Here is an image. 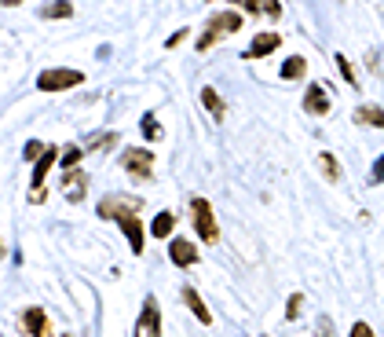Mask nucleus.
<instances>
[{
	"label": "nucleus",
	"mask_w": 384,
	"mask_h": 337,
	"mask_svg": "<svg viewBox=\"0 0 384 337\" xmlns=\"http://www.w3.org/2000/svg\"><path fill=\"white\" fill-rule=\"evenodd\" d=\"M304 70H307L304 55H290V59L282 62V77H285V81H296V77H304Z\"/></svg>",
	"instance_id": "dca6fc26"
},
{
	"label": "nucleus",
	"mask_w": 384,
	"mask_h": 337,
	"mask_svg": "<svg viewBox=\"0 0 384 337\" xmlns=\"http://www.w3.org/2000/svg\"><path fill=\"white\" fill-rule=\"evenodd\" d=\"M183 304L198 315V323H201V326H209V323H212V312L205 308V301L198 297V290H194V286H183Z\"/></svg>",
	"instance_id": "f8f14e48"
},
{
	"label": "nucleus",
	"mask_w": 384,
	"mask_h": 337,
	"mask_svg": "<svg viewBox=\"0 0 384 337\" xmlns=\"http://www.w3.org/2000/svg\"><path fill=\"white\" fill-rule=\"evenodd\" d=\"M44 151H48L44 143H26V151H23V154L29 158V162H34V158H37V154H44Z\"/></svg>",
	"instance_id": "c85d7f7f"
},
{
	"label": "nucleus",
	"mask_w": 384,
	"mask_h": 337,
	"mask_svg": "<svg viewBox=\"0 0 384 337\" xmlns=\"http://www.w3.org/2000/svg\"><path fill=\"white\" fill-rule=\"evenodd\" d=\"M172 224H176L172 213H157L154 224H151V235H154V238H168V235H172Z\"/></svg>",
	"instance_id": "f3484780"
},
{
	"label": "nucleus",
	"mask_w": 384,
	"mask_h": 337,
	"mask_svg": "<svg viewBox=\"0 0 384 337\" xmlns=\"http://www.w3.org/2000/svg\"><path fill=\"white\" fill-rule=\"evenodd\" d=\"M315 337H337V330H333V319H318V326H315Z\"/></svg>",
	"instance_id": "bb28decb"
},
{
	"label": "nucleus",
	"mask_w": 384,
	"mask_h": 337,
	"mask_svg": "<svg viewBox=\"0 0 384 337\" xmlns=\"http://www.w3.org/2000/svg\"><path fill=\"white\" fill-rule=\"evenodd\" d=\"M8 4H12V8H15V4H23V0H4V8H8Z\"/></svg>",
	"instance_id": "72a5a7b5"
},
{
	"label": "nucleus",
	"mask_w": 384,
	"mask_h": 337,
	"mask_svg": "<svg viewBox=\"0 0 384 337\" xmlns=\"http://www.w3.org/2000/svg\"><path fill=\"white\" fill-rule=\"evenodd\" d=\"M245 8L249 12H264V0H245Z\"/></svg>",
	"instance_id": "473e14b6"
},
{
	"label": "nucleus",
	"mask_w": 384,
	"mask_h": 337,
	"mask_svg": "<svg viewBox=\"0 0 384 337\" xmlns=\"http://www.w3.org/2000/svg\"><path fill=\"white\" fill-rule=\"evenodd\" d=\"M117 227L125 231V238H128V246H132V253H143V242H146V235H143V224L136 220V213L121 216V220H117Z\"/></svg>",
	"instance_id": "6e6552de"
},
{
	"label": "nucleus",
	"mask_w": 384,
	"mask_h": 337,
	"mask_svg": "<svg viewBox=\"0 0 384 337\" xmlns=\"http://www.w3.org/2000/svg\"><path fill=\"white\" fill-rule=\"evenodd\" d=\"M77 162H81V151H77V147H66V154H62V168H77Z\"/></svg>",
	"instance_id": "a878e982"
},
{
	"label": "nucleus",
	"mask_w": 384,
	"mask_h": 337,
	"mask_svg": "<svg viewBox=\"0 0 384 337\" xmlns=\"http://www.w3.org/2000/svg\"><path fill=\"white\" fill-rule=\"evenodd\" d=\"M121 165H125L128 176H136V180H151L154 151H146V147H125V151H121Z\"/></svg>",
	"instance_id": "f257e3e1"
},
{
	"label": "nucleus",
	"mask_w": 384,
	"mask_h": 337,
	"mask_svg": "<svg viewBox=\"0 0 384 337\" xmlns=\"http://www.w3.org/2000/svg\"><path fill=\"white\" fill-rule=\"evenodd\" d=\"M23 326L34 337H51V330H48V315L40 312V308H26L23 312Z\"/></svg>",
	"instance_id": "9b49d317"
},
{
	"label": "nucleus",
	"mask_w": 384,
	"mask_h": 337,
	"mask_svg": "<svg viewBox=\"0 0 384 337\" xmlns=\"http://www.w3.org/2000/svg\"><path fill=\"white\" fill-rule=\"evenodd\" d=\"M209 26L216 29L220 37H223V34H234V29H242V15H238V12H223V15H216V18H212Z\"/></svg>",
	"instance_id": "4468645a"
},
{
	"label": "nucleus",
	"mask_w": 384,
	"mask_h": 337,
	"mask_svg": "<svg viewBox=\"0 0 384 337\" xmlns=\"http://www.w3.org/2000/svg\"><path fill=\"white\" fill-rule=\"evenodd\" d=\"M264 12H268L271 18H279L282 15V4H279V0H264Z\"/></svg>",
	"instance_id": "c756f323"
},
{
	"label": "nucleus",
	"mask_w": 384,
	"mask_h": 337,
	"mask_svg": "<svg viewBox=\"0 0 384 337\" xmlns=\"http://www.w3.org/2000/svg\"><path fill=\"white\" fill-rule=\"evenodd\" d=\"M300 304H304V297H300V293H293V297L285 301V319H296V315H300Z\"/></svg>",
	"instance_id": "393cba45"
},
{
	"label": "nucleus",
	"mask_w": 384,
	"mask_h": 337,
	"mask_svg": "<svg viewBox=\"0 0 384 337\" xmlns=\"http://www.w3.org/2000/svg\"><path fill=\"white\" fill-rule=\"evenodd\" d=\"M143 136H146V140H162V125H157L151 114L143 118Z\"/></svg>",
	"instance_id": "4be33fe9"
},
{
	"label": "nucleus",
	"mask_w": 384,
	"mask_h": 337,
	"mask_svg": "<svg viewBox=\"0 0 384 337\" xmlns=\"http://www.w3.org/2000/svg\"><path fill=\"white\" fill-rule=\"evenodd\" d=\"M370 180H373V184H381V180H384V158H377V165H373Z\"/></svg>",
	"instance_id": "7c9ffc66"
},
{
	"label": "nucleus",
	"mask_w": 384,
	"mask_h": 337,
	"mask_svg": "<svg viewBox=\"0 0 384 337\" xmlns=\"http://www.w3.org/2000/svg\"><path fill=\"white\" fill-rule=\"evenodd\" d=\"M190 209H194V227H198V238L201 242H216L220 238V227H216V216H212V205L205 198H190Z\"/></svg>",
	"instance_id": "7ed1b4c3"
},
{
	"label": "nucleus",
	"mask_w": 384,
	"mask_h": 337,
	"mask_svg": "<svg viewBox=\"0 0 384 337\" xmlns=\"http://www.w3.org/2000/svg\"><path fill=\"white\" fill-rule=\"evenodd\" d=\"M216 40H220V34H216V29H212V26H209V29H205V34H201V37H198V51H209L212 45H216Z\"/></svg>",
	"instance_id": "b1692460"
},
{
	"label": "nucleus",
	"mask_w": 384,
	"mask_h": 337,
	"mask_svg": "<svg viewBox=\"0 0 384 337\" xmlns=\"http://www.w3.org/2000/svg\"><path fill=\"white\" fill-rule=\"evenodd\" d=\"M84 184H88V176L81 168H62V191L70 202H84Z\"/></svg>",
	"instance_id": "423d86ee"
},
{
	"label": "nucleus",
	"mask_w": 384,
	"mask_h": 337,
	"mask_svg": "<svg viewBox=\"0 0 384 337\" xmlns=\"http://www.w3.org/2000/svg\"><path fill=\"white\" fill-rule=\"evenodd\" d=\"M62 337H70V334H62Z\"/></svg>",
	"instance_id": "c9c22d12"
},
{
	"label": "nucleus",
	"mask_w": 384,
	"mask_h": 337,
	"mask_svg": "<svg viewBox=\"0 0 384 337\" xmlns=\"http://www.w3.org/2000/svg\"><path fill=\"white\" fill-rule=\"evenodd\" d=\"M231 4H242V0H231Z\"/></svg>",
	"instance_id": "f704fd0d"
},
{
	"label": "nucleus",
	"mask_w": 384,
	"mask_h": 337,
	"mask_svg": "<svg viewBox=\"0 0 384 337\" xmlns=\"http://www.w3.org/2000/svg\"><path fill=\"white\" fill-rule=\"evenodd\" d=\"M84 84V73L81 70H44L37 77V88L40 92H66V88H77Z\"/></svg>",
	"instance_id": "f03ea898"
},
{
	"label": "nucleus",
	"mask_w": 384,
	"mask_h": 337,
	"mask_svg": "<svg viewBox=\"0 0 384 337\" xmlns=\"http://www.w3.org/2000/svg\"><path fill=\"white\" fill-rule=\"evenodd\" d=\"M183 40H187V26H183V29H176V34H172V37H168V48L183 45Z\"/></svg>",
	"instance_id": "2f4dec72"
},
{
	"label": "nucleus",
	"mask_w": 384,
	"mask_h": 337,
	"mask_svg": "<svg viewBox=\"0 0 384 337\" xmlns=\"http://www.w3.org/2000/svg\"><path fill=\"white\" fill-rule=\"evenodd\" d=\"M140 209V202H125V198H106V202H99V216H106V220H121V216H128V213H136Z\"/></svg>",
	"instance_id": "9d476101"
},
{
	"label": "nucleus",
	"mask_w": 384,
	"mask_h": 337,
	"mask_svg": "<svg viewBox=\"0 0 384 337\" xmlns=\"http://www.w3.org/2000/svg\"><path fill=\"white\" fill-rule=\"evenodd\" d=\"M136 337H162V308H157L154 297L143 301V315L136 323Z\"/></svg>",
	"instance_id": "20e7f679"
},
{
	"label": "nucleus",
	"mask_w": 384,
	"mask_h": 337,
	"mask_svg": "<svg viewBox=\"0 0 384 337\" xmlns=\"http://www.w3.org/2000/svg\"><path fill=\"white\" fill-rule=\"evenodd\" d=\"M201 107L212 114V121H223V118H227V110H223V99H220V92L212 88V84H205V88H201Z\"/></svg>",
	"instance_id": "ddd939ff"
},
{
	"label": "nucleus",
	"mask_w": 384,
	"mask_h": 337,
	"mask_svg": "<svg viewBox=\"0 0 384 337\" xmlns=\"http://www.w3.org/2000/svg\"><path fill=\"white\" fill-rule=\"evenodd\" d=\"M168 257H172V264H179V268L198 264V249H194V242H187V238H172V246H168Z\"/></svg>",
	"instance_id": "1a4fd4ad"
},
{
	"label": "nucleus",
	"mask_w": 384,
	"mask_h": 337,
	"mask_svg": "<svg viewBox=\"0 0 384 337\" xmlns=\"http://www.w3.org/2000/svg\"><path fill=\"white\" fill-rule=\"evenodd\" d=\"M355 121L373 125V129H384V110H381V107H373V103H366V107H359V110H355Z\"/></svg>",
	"instance_id": "2eb2a0df"
},
{
	"label": "nucleus",
	"mask_w": 384,
	"mask_h": 337,
	"mask_svg": "<svg viewBox=\"0 0 384 337\" xmlns=\"http://www.w3.org/2000/svg\"><path fill=\"white\" fill-rule=\"evenodd\" d=\"M55 151H51V147H48V151L44 154H40V162H37V168H34V191H37V187L40 184H44V176H48V168H51V162H55Z\"/></svg>",
	"instance_id": "a211bd4d"
},
{
	"label": "nucleus",
	"mask_w": 384,
	"mask_h": 337,
	"mask_svg": "<svg viewBox=\"0 0 384 337\" xmlns=\"http://www.w3.org/2000/svg\"><path fill=\"white\" fill-rule=\"evenodd\" d=\"M329 103H333V99L326 96L322 84H311V88L304 92V110L311 114V118H322V114H329Z\"/></svg>",
	"instance_id": "39448f33"
},
{
	"label": "nucleus",
	"mask_w": 384,
	"mask_h": 337,
	"mask_svg": "<svg viewBox=\"0 0 384 337\" xmlns=\"http://www.w3.org/2000/svg\"><path fill=\"white\" fill-rule=\"evenodd\" d=\"M318 165H322V173L329 176V184H337V180H340V165H337V158H333V154H326V151H322V154H318Z\"/></svg>",
	"instance_id": "aec40b11"
},
{
	"label": "nucleus",
	"mask_w": 384,
	"mask_h": 337,
	"mask_svg": "<svg viewBox=\"0 0 384 337\" xmlns=\"http://www.w3.org/2000/svg\"><path fill=\"white\" fill-rule=\"evenodd\" d=\"M337 66H340V77H344L348 84H359V77H355V70H351V62H348L344 55H337Z\"/></svg>",
	"instance_id": "5701e85b"
},
{
	"label": "nucleus",
	"mask_w": 384,
	"mask_h": 337,
	"mask_svg": "<svg viewBox=\"0 0 384 337\" xmlns=\"http://www.w3.org/2000/svg\"><path fill=\"white\" fill-rule=\"evenodd\" d=\"M114 143H117V132H103V136H95L88 147L92 151H106V147H114Z\"/></svg>",
	"instance_id": "412c9836"
},
{
	"label": "nucleus",
	"mask_w": 384,
	"mask_h": 337,
	"mask_svg": "<svg viewBox=\"0 0 384 337\" xmlns=\"http://www.w3.org/2000/svg\"><path fill=\"white\" fill-rule=\"evenodd\" d=\"M279 45H282V37L271 34V29H264V34L253 37V45H249V51H245V59H264V55H271Z\"/></svg>",
	"instance_id": "0eeeda50"
},
{
	"label": "nucleus",
	"mask_w": 384,
	"mask_h": 337,
	"mask_svg": "<svg viewBox=\"0 0 384 337\" xmlns=\"http://www.w3.org/2000/svg\"><path fill=\"white\" fill-rule=\"evenodd\" d=\"M40 15H44V18H70L73 15V4H70V0H51Z\"/></svg>",
	"instance_id": "6ab92c4d"
},
{
	"label": "nucleus",
	"mask_w": 384,
	"mask_h": 337,
	"mask_svg": "<svg viewBox=\"0 0 384 337\" xmlns=\"http://www.w3.org/2000/svg\"><path fill=\"white\" fill-rule=\"evenodd\" d=\"M348 337H373V330H370V323H355Z\"/></svg>",
	"instance_id": "cd10ccee"
}]
</instances>
